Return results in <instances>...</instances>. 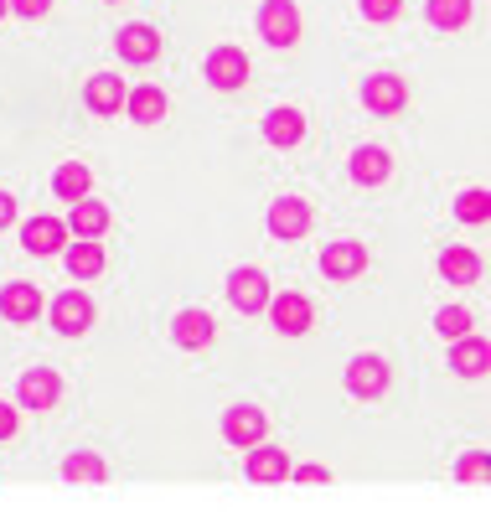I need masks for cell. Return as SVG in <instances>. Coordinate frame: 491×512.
Masks as SVG:
<instances>
[{"label":"cell","instance_id":"1","mask_svg":"<svg viewBox=\"0 0 491 512\" xmlns=\"http://www.w3.org/2000/svg\"><path fill=\"white\" fill-rule=\"evenodd\" d=\"M388 383H393V368L383 363L378 352H362V357L347 363V394L352 399H383Z\"/></svg>","mask_w":491,"mask_h":512},{"label":"cell","instance_id":"2","mask_svg":"<svg viewBox=\"0 0 491 512\" xmlns=\"http://www.w3.org/2000/svg\"><path fill=\"white\" fill-rule=\"evenodd\" d=\"M259 37L269 47H295L300 42V11H295V0H264V6H259Z\"/></svg>","mask_w":491,"mask_h":512},{"label":"cell","instance_id":"3","mask_svg":"<svg viewBox=\"0 0 491 512\" xmlns=\"http://www.w3.org/2000/svg\"><path fill=\"white\" fill-rule=\"evenodd\" d=\"M311 223H316V213H311V202H305V197H274L269 202V233L285 238V244L305 238V233H311Z\"/></svg>","mask_w":491,"mask_h":512},{"label":"cell","instance_id":"4","mask_svg":"<svg viewBox=\"0 0 491 512\" xmlns=\"http://www.w3.org/2000/svg\"><path fill=\"white\" fill-rule=\"evenodd\" d=\"M228 300L243 311V316H259L269 306V275L254 264H238L233 275H228Z\"/></svg>","mask_w":491,"mask_h":512},{"label":"cell","instance_id":"5","mask_svg":"<svg viewBox=\"0 0 491 512\" xmlns=\"http://www.w3.org/2000/svg\"><path fill=\"white\" fill-rule=\"evenodd\" d=\"M269 321H274V331H285V337H305V331L316 326V306L305 295H269Z\"/></svg>","mask_w":491,"mask_h":512},{"label":"cell","instance_id":"6","mask_svg":"<svg viewBox=\"0 0 491 512\" xmlns=\"http://www.w3.org/2000/svg\"><path fill=\"white\" fill-rule=\"evenodd\" d=\"M94 321H99V311H94V300H88L83 290H63L52 300V326L63 331V337H83Z\"/></svg>","mask_w":491,"mask_h":512},{"label":"cell","instance_id":"7","mask_svg":"<svg viewBox=\"0 0 491 512\" xmlns=\"http://www.w3.org/2000/svg\"><path fill=\"white\" fill-rule=\"evenodd\" d=\"M207 83L223 88V94L249 83V57H243V47H212L207 52Z\"/></svg>","mask_w":491,"mask_h":512},{"label":"cell","instance_id":"8","mask_svg":"<svg viewBox=\"0 0 491 512\" xmlns=\"http://www.w3.org/2000/svg\"><path fill=\"white\" fill-rule=\"evenodd\" d=\"M114 52L125 57V63H156L161 57V32L156 26H145V21H130V26H119V37H114Z\"/></svg>","mask_w":491,"mask_h":512},{"label":"cell","instance_id":"9","mask_svg":"<svg viewBox=\"0 0 491 512\" xmlns=\"http://www.w3.org/2000/svg\"><path fill=\"white\" fill-rule=\"evenodd\" d=\"M362 269H367V244H357V238H342V244L321 249V275L326 280H357Z\"/></svg>","mask_w":491,"mask_h":512},{"label":"cell","instance_id":"10","mask_svg":"<svg viewBox=\"0 0 491 512\" xmlns=\"http://www.w3.org/2000/svg\"><path fill=\"white\" fill-rule=\"evenodd\" d=\"M264 430H269V419H264V409H254V404H233V409L223 414V440L238 445V450L259 445Z\"/></svg>","mask_w":491,"mask_h":512},{"label":"cell","instance_id":"11","mask_svg":"<svg viewBox=\"0 0 491 512\" xmlns=\"http://www.w3.org/2000/svg\"><path fill=\"white\" fill-rule=\"evenodd\" d=\"M42 290L32 285V280H11L6 290H0V316H6L11 326H26V321H37L42 316Z\"/></svg>","mask_w":491,"mask_h":512},{"label":"cell","instance_id":"12","mask_svg":"<svg viewBox=\"0 0 491 512\" xmlns=\"http://www.w3.org/2000/svg\"><path fill=\"white\" fill-rule=\"evenodd\" d=\"M362 104L373 114H398L409 104V88L398 73H373V78H362Z\"/></svg>","mask_w":491,"mask_h":512},{"label":"cell","instance_id":"13","mask_svg":"<svg viewBox=\"0 0 491 512\" xmlns=\"http://www.w3.org/2000/svg\"><path fill=\"white\" fill-rule=\"evenodd\" d=\"M21 244H26V254H37V259L63 254L68 249V223L63 218H32V223H21Z\"/></svg>","mask_w":491,"mask_h":512},{"label":"cell","instance_id":"14","mask_svg":"<svg viewBox=\"0 0 491 512\" xmlns=\"http://www.w3.org/2000/svg\"><path fill=\"white\" fill-rule=\"evenodd\" d=\"M57 399H63V378H57L52 368H26L21 373V404L26 409L47 414V409H57Z\"/></svg>","mask_w":491,"mask_h":512},{"label":"cell","instance_id":"15","mask_svg":"<svg viewBox=\"0 0 491 512\" xmlns=\"http://www.w3.org/2000/svg\"><path fill=\"white\" fill-rule=\"evenodd\" d=\"M171 342L187 347V352H202V347L218 342V321H212L207 311H181V316L171 321Z\"/></svg>","mask_w":491,"mask_h":512},{"label":"cell","instance_id":"16","mask_svg":"<svg viewBox=\"0 0 491 512\" xmlns=\"http://www.w3.org/2000/svg\"><path fill=\"white\" fill-rule=\"evenodd\" d=\"M125 109H130L135 125H161V119L171 114V99H166V88H156V83H135L125 94Z\"/></svg>","mask_w":491,"mask_h":512},{"label":"cell","instance_id":"17","mask_svg":"<svg viewBox=\"0 0 491 512\" xmlns=\"http://www.w3.org/2000/svg\"><path fill=\"white\" fill-rule=\"evenodd\" d=\"M264 140H269V145H280V150H295V145L305 140V114H300L295 104L269 109V119H264Z\"/></svg>","mask_w":491,"mask_h":512},{"label":"cell","instance_id":"18","mask_svg":"<svg viewBox=\"0 0 491 512\" xmlns=\"http://www.w3.org/2000/svg\"><path fill=\"white\" fill-rule=\"evenodd\" d=\"M450 368H455L460 378H481V373L491 368V347L476 337V331H466V337L450 342Z\"/></svg>","mask_w":491,"mask_h":512},{"label":"cell","instance_id":"19","mask_svg":"<svg viewBox=\"0 0 491 512\" xmlns=\"http://www.w3.org/2000/svg\"><path fill=\"white\" fill-rule=\"evenodd\" d=\"M393 176V156L383 145H362V150H352V182L357 187H383Z\"/></svg>","mask_w":491,"mask_h":512},{"label":"cell","instance_id":"20","mask_svg":"<svg viewBox=\"0 0 491 512\" xmlns=\"http://www.w3.org/2000/svg\"><path fill=\"white\" fill-rule=\"evenodd\" d=\"M125 78H114V73H94L88 78V88H83V104L94 109V114H119L125 109Z\"/></svg>","mask_w":491,"mask_h":512},{"label":"cell","instance_id":"21","mask_svg":"<svg viewBox=\"0 0 491 512\" xmlns=\"http://www.w3.org/2000/svg\"><path fill=\"white\" fill-rule=\"evenodd\" d=\"M440 280H445V285H476V280H481V254L466 249V244H450V249L440 254Z\"/></svg>","mask_w":491,"mask_h":512},{"label":"cell","instance_id":"22","mask_svg":"<svg viewBox=\"0 0 491 512\" xmlns=\"http://www.w3.org/2000/svg\"><path fill=\"white\" fill-rule=\"evenodd\" d=\"M243 471H249V481H264V487H269V481H285L290 476V456H285V450L280 445H249V466H243Z\"/></svg>","mask_w":491,"mask_h":512},{"label":"cell","instance_id":"23","mask_svg":"<svg viewBox=\"0 0 491 512\" xmlns=\"http://www.w3.org/2000/svg\"><path fill=\"white\" fill-rule=\"evenodd\" d=\"M68 233H78V238H104V233H109V207L94 202V192L78 197V202H73V218H68Z\"/></svg>","mask_w":491,"mask_h":512},{"label":"cell","instance_id":"24","mask_svg":"<svg viewBox=\"0 0 491 512\" xmlns=\"http://www.w3.org/2000/svg\"><path fill=\"white\" fill-rule=\"evenodd\" d=\"M52 187H57V197H63V202H78V197L94 192V171H88V161H63V166H57V176H52Z\"/></svg>","mask_w":491,"mask_h":512},{"label":"cell","instance_id":"25","mask_svg":"<svg viewBox=\"0 0 491 512\" xmlns=\"http://www.w3.org/2000/svg\"><path fill=\"white\" fill-rule=\"evenodd\" d=\"M99 269H104V244H99V238L68 244V275H73V280H94Z\"/></svg>","mask_w":491,"mask_h":512},{"label":"cell","instance_id":"26","mask_svg":"<svg viewBox=\"0 0 491 512\" xmlns=\"http://www.w3.org/2000/svg\"><path fill=\"white\" fill-rule=\"evenodd\" d=\"M471 0H429V21L440 26V32H460V26L471 21Z\"/></svg>","mask_w":491,"mask_h":512},{"label":"cell","instance_id":"27","mask_svg":"<svg viewBox=\"0 0 491 512\" xmlns=\"http://www.w3.org/2000/svg\"><path fill=\"white\" fill-rule=\"evenodd\" d=\"M63 476L68 481H104L109 471H104V461L94 456V450H73V456L63 461Z\"/></svg>","mask_w":491,"mask_h":512},{"label":"cell","instance_id":"28","mask_svg":"<svg viewBox=\"0 0 491 512\" xmlns=\"http://www.w3.org/2000/svg\"><path fill=\"white\" fill-rule=\"evenodd\" d=\"M455 218H460V223H486V218H491V197H486L481 187L460 192V202H455Z\"/></svg>","mask_w":491,"mask_h":512},{"label":"cell","instance_id":"29","mask_svg":"<svg viewBox=\"0 0 491 512\" xmlns=\"http://www.w3.org/2000/svg\"><path fill=\"white\" fill-rule=\"evenodd\" d=\"M471 326H476V321H471V311H466V306H445V311L435 316V331H440L445 342H455V337H466Z\"/></svg>","mask_w":491,"mask_h":512},{"label":"cell","instance_id":"30","mask_svg":"<svg viewBox=\"0 0 491 512\" xmlns=\"http://www.w3.org/2000/svg\"><path fill=\"white\" fill-rule=\"evenodd\" d=\"M357 6H362L367 21H393L398 11H404V0H357Z\"/></svg>","mask_w":491,"mask_h":512},{"label":"cell","instance_id":"31","mask_svg":"<svg viewBox=\"0 0 491 512\" xmlns=\"http://www.w3.org/2000/svg\"><path fill=\"white\" fill-rule=\"evenodd\" d=\"M455 476H460V481H481V476H486V456H481V450H471V456H460Z\"/></svg>","mask_w":491,"mask_h":512},{"label":"cell","instance_id":"32","mask_svg":"<svg viewBox=\"0 0 491 512\" xmlns=\"http://www.w3.org/2000/svg\"><path fill=\"white\" fill-rule=\"evenodd\" d=\"M21 430V409H11L6 399H0V440H11Z\"/></svg>","mask_w":491,"mask_h":512},{"label":"cell","instance_id":"33","mask_svg":"<svg viewBox=\"0 0 491 512\" xmlns=\"http://www.w3.org/2000/svg\"><path fill=\"white\" fill-rule=\"evenodd\" d=\"M11 11H16V16H26V21H37V16H47V11H52V0H11Z\"/></svg>","mask_w":491,"mask_h":512},{"label":"cell","instance_id":"34","mask_svg":"<svg viewBox=\"0 0 491 512\" xmlns=\"http://www.w3.org/2000/svg\"><path fill=\"white\" fill-rule=\"evenodd\" d=\"M295 481H305V487H321V481H331V471H326V466H300Z\"/></svg>","mask_w":491,"mask_h":512},{"label":"cell","instance_id":"35","mask_svg":"<svg viewBox=\"0 0 491 512\" xmlns=\"http://www.w3.org/2000/svg\"><path fill=\"white\" fill-rule=\"evenodd\" d=\"M11 223H16V197L0 192V228H11Z\"/></svg>","mask_w":491,"mask_h":512},{"label":"cell","instance_id":"36","mask_svg":"<svg viewBox=\"0 0 491 512\" xmlns=\"http://www.w3.org/2000/svg\"><path fill=\"white\" fill-rule=\"evenodd\" d=\"M6 11H11V0H0V16H6Z\"/></svg>","mask_w":491,"mask_h":512}]
</instances>
